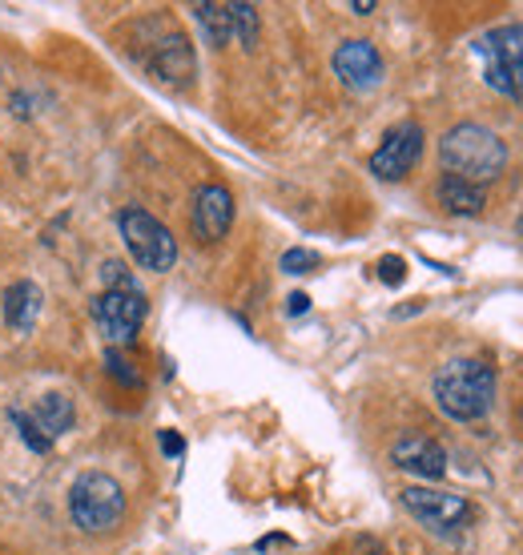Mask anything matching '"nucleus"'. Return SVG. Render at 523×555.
I'll list each match as a JSON object with an SVG mask.
<instances>
[{
	"label": "nucleus",
	"instance_id": "nucleus-1",
	"mask_svg": "<svg viewBox=\"0 0 523 555\" xmlns=\"http://www.w3.org/2000/svg\"><path fill=\"white\" fill-rule=\"evenodd\" d=\"M435 403L455 423H475L496 403V371L480 359H451L435 375Z\"/></svg>",
	"mask_w": 523,
	"mask_h": 555
},
{
	"label": "nucleus",
	"instance_id": "nucleus-2",
	"mask_svg": "<svg viewBox=\"0 0 523 555\" xmlns=\"http://www.w3.org/2000/svg\"><path fill=\"white\" fill-rule=\"evenodd\" d=\"M439 157L443 169L459 181H471V185H483V181H496L508 166V150L503 141L492 133V129L475 126V121H463L443 133L439 141Z\"/></svg>",
	"mask_w": 523,
	"mask_h": 555
},
{
	"label": "nucleus",
	"instance_id": "nucleus-3",
	"mask_svg": "<svg viewBox=\"0 0 523 555\" xmlns=\"http://www.w3.org/2000/svg\"><path fill=\"white\" fill-rule=\"evenodd\" d=\"M475 56L483 61V81L492 93L508 101H523V25L487 28L475 41Z\"/></svg>",
	"mask_w": 523,
	"mask_h": 555
},
{
	"label": "nucleus",
	"instance_id": "nucleus-4",
	"mask_svg": "<svg viewBox=\"0 0 523 555\" xmlns=\"http://www.w3.org/2000/svg\"><path fill=\"white\" fill-rule=\"evenodd\" d=\"M69 515L85 535H105L125 519V491L105 472H85L69 491Z\"/></svg>",
	"mask_w": 523,
	"mask_h": 555
},
{
	"label": "nucleus",
	"instance_id": "nucleus-5",
	"mask_svg": "<svg viewBox=\"0 0 523 555\" xmlns=\"http://www.w3.org/2000/svg\"><path fill=\"white\" fill-rule=\"evenodd\" d=\"M117 230H122L129 254L138 258V266H145V270H153V274L174 270V262H178V237L169 234L150 209L125 206L122 214H117Z\"/></svg>",
	"mask_w": 523,
	"mask_h": 555
},
{
	"label": "nucleus",
	"instance_id": "nucleus-6",
	"mask_svg": "<svg viewBox=\"0 0 523 555\" xmlns=\"http://www.w3.org/2000/svg\"><path fill=\"white\" fill-rule=\"evenodd\" d=\"M145 314H150V302L138 286H110L93 302V319L110 343H133Z\"/></svg>",
	"mask_w": 523,
	"mask_h": 555
},
{
	"label": "nucleus",
	"instance_id": "nucleus-7",
	"mask_svg": "<svg viewBox=\"0 0 523 555\" xmlns=\"http://www.w3.org/2000/svg\"><path fill=\"white\" fill-rule=\"evenodd\" d=\"M403 507L423 524V528L439 531H459L471 519V503L455 491H435V487H407L403 491Z\"/></svg>",
	"mask_w": 523,
	"mask_h": 555
},
{
	"label": "nucleus",
	"instance_id": "nucleus-8",
	"mask_svg": "<svg viewBox=\"0 0 523 555\" xmlns=\"http://www.w3.org/2000/svg\"><path fill=\"white\" fill-rule=\"evenodd\" d=\"M419 157H423V129L414 121H403V126L386 129L383 145L371 153V173L383 181H403Z\"/></svg>",
	"mask_w": 523,
	"mask_h": 555
},
{
	"label": "nucleus",
	"instance_id": "nucleus-9",
	"mask_svg": "<svg viewBox=\"0 0 523 555\" xmlns=\"http://www.w3.org/2000/svg\"><path fill=\"white\" fill-rule=\"evenodd\" d=\"M190 225H193V237H197L202 246L221 242V237L230 234V225H234V194H230L226 185H197L193 209H190Z\"/></svg>",
	"mask_w": 523,
	"mask_h": 555
},
{
	"label": "nucleus",
	"instance_id": "nucleus-10",
	"mask_svg": "<svg viewBox=\"0 0 523 555\" xmlns=\"http://www.w3.org/2000/svg\"><path fill=\"white\" fill-rule=\"evenodd\" d=\"M334 73L346 89H374L383 81V56L371 41H343L334 49Z\"/></svg>",
	"mask_w": 523,
	"mask_h": 555
},
{
	"label": "nucleus",
	"instance_id": "nucleus-11",
	"mask_svg": "<svg viewBox=\"0 0 523 555\" xmlns=\"http://www.w3.org/2000/svg\"><path fill=\"white\" fill-rule=\"evenodd\" d=\"M391 459L399 472H411L419 479H443L447 475V451H443L435 439H423V435H407L391 447Z\"/></svg>",
	"mask_w": 523,
	"mask_h": 555
},
{
	"label": "nucleus",
	"instance_id": "nucleus-12",
	"mask_svg": "<svg viewBox=\"0 0 523 555\" xmlns=\"http://www.w3.org/2000/svg\"><path fill=\"white\" fill-rule=\"evenodd\" d=\"M37 319H41V291L33 282L9 286V294H4V322H9V331L28 334L37 326Z\"/></svg>",
	"mask_w": 523,
	"mask_h": 555
},
{
	"label": "nucleus",
	"instance_id": "nucleus-13",
	"mask_svg": "<svg viewBox=\"0 0 523 555\" xmlns=\"http://www.w3.org/2000/svg\"><path fill=\"white\" fill-rule=\"evenodd\" d=\"M439 202L447 214L455 218H480L483 206H487V197H483V185H471V181H459L451 173H443L439 178Z\"/></svg>",
	"mask_w": 523,
	"mask_h": 555
},
{
	"label": "nucleus",
	"instance_id": "nucleus-14",
	"mask_svg": "<svg viewBox=\"0 0 523 555\" xmlns=\"http://www.w3.org/2000/svg\"><path fill=\"white\" fill-rule=\"evenodd\" d=\"M150 65L166 85L190 81L193 77V53H190V44H186V37H169V41L157 49V56H153Z\"/></svg>",
	"mask_w": 523,
	"mask_h": 555
},
{
	"label": "nucleus",
	"instance_id": "nucleus-15",
	"mask_svg": "<svg viewBox=\"0 0 523 555\" xmlns=\"http://www.w3.org/2000/svg\"><path fill=\"white\" fill-rule=\"evenodd\" d=\"M28 415H33V423H37V427H41L49 439H56V435H65V430L73 427L77 411H73L69 395H61V390H49V395H41V399H37V406H33Z\"/></svg>",
	"mask_w": 523,
	"mask_h": 555
},
{
	"label": "nucleus",
	"instance_id": "nucleus-16",
	"mask_svg": "<svg viewBox=\"0 0 523 555\" xmlns=\"http://www.w3.org/2000/svg\"><path fill=\"white\" fill-rule=\"evenodd\" d=\"M193 16H197V25L206 28L209 44H230L234 41V13H230V4H193Z\"/></svg>",
	"mask_w": 523,
	"mask_h": 555
},
{
	"label": "nucleus",
	"instance_id": "nucleus-17",
	"mask_svg": "<svg viewBox=\"0 0 523 555\" xmlns=\"http://www.w3.org/2000/svg\"><path fill=\"white\" fill-rule=\"evenodd\" d=\"M9 418H13V427H16V435H21V439H25L28 447H33V451H49V447H53V439H49V435H44L41 427H37V423H33V415H28V411H9Z\"/></svg>",
	"mask_w": 523,
	"mask_h": 555
},
{
	"label": "nucleus",
	"instance_id": "nucleus-18",
	"mask_svg": "<svg viewBox=\"0 0 523 555\" xmlns=\"http://www.w3.org/2000/svg\"><path fill=\"white\" fill-rule=\"evenodd\" d=\"M230 13H234V37L246 49H254V41H258V9L254 4H230Z\"/></svg>",
	"mask_w": 523,
	"mask_h": 555
},
{
	"label": "nucleus",
	"instance_id": "nucleus-19",
	"mask_svg": "<svg viewBox=\"0 0 523 555\" xmlns=\"http://www.w3.org/2000/svg\"><path fill=\"white\" fill-rule=\"evenodd\" d=\"M282 270H286V274H310V270H318V254L294 246V250L282 254Z\"/></svg>",
	"mask_w": 523,
	"mask_h": 555
},
{
	"label": "nucleus",
	"instance_id": "nucleus-20",
	"mask_svg": "<svg viewBox=\"0 0 523 555\" xmlns=\"http://www.w3.org/2000/svg\"><path fill=\"white\" fill-rule=\"evenodd\" d=\"M110 375H117L125 383V387H141V375L138 371H133V362L129 359H122V354H117V350H110Z\"/></svg>",
	"mask_w": 523,
	"mask_h": 555
},
{
	"label": "nucleus",
	"instance_id": "nucleus-21",
	"mask_svg": "<svg viewBox=\"0 0 523 555\" xmlns=\"http://www.w3.org/2000/svg\"><path fill=\"white\" fill-rule=\"evenodd\" d=\"M403 274H407V266H403V258H395V254H386L383 262H379V278H383L386 286H399Z\"/></svg>",
	"mask_w": 523,
	"mask_h": 555
},
{
	"label": "nucleus",
	"instance_id": "nucleus-22",
	"mask_svg": "<svg viewBox=\"0 0 523 555\" xmlns=\"http://www.w3.org/2000/svg\"><path fill=\"white\" fill-rule=\"evenodd\" d=\"M105 282H110V286H133V278L125 274L122 262H105Z\"/></svg>",
	"mask_w": 523,
	"mask_h": 555
},
{
	"label": "nucleus",
	"instance_id": "nucleus-23",
	"mask_svg": "<svg viewBox=\"0 0 523 555\" xmlns=\"http://www.w3.org/2000/svg\"><path fill=\"white\" fill-rule=\"evenodd\" d=\"M181 435H174V430H162V451H166L169 459H178L181 455Z\"/></svg>",
	"mask_w": 523,
	"mask_h": 555
},
{
	"label": "nucleus",
	"instance_id": "nucleus-24",
	"mask_svg": "<svg viewBox=\"0 0 523 555\" xmlns=\"http://www.w3.org/2000/svg\"><path fill=\"white\" fill-rule=\"evenodd\" d=\"M286 310H290V314H303V310H310V298H306V294H290Z\"/></svg>",
	"mask_w": 523,
	"mask_h": 555
},
{
	"label": "nucleus",
	"instance_id": "nucleus-25",
	"mask_svg": "<svg viewBox=\"0 0 523 555\" xmlns=\"http://www.w3.org/2000/svg\"><path fill=\"white\" fill-rule=\"evenodd\" d=\"M350 9H355L358 16H371V13H374V4H371V0H355Z\"/></svg>",
	"mask_w": 523,
	"mask_h": 555
}]
</instances>
